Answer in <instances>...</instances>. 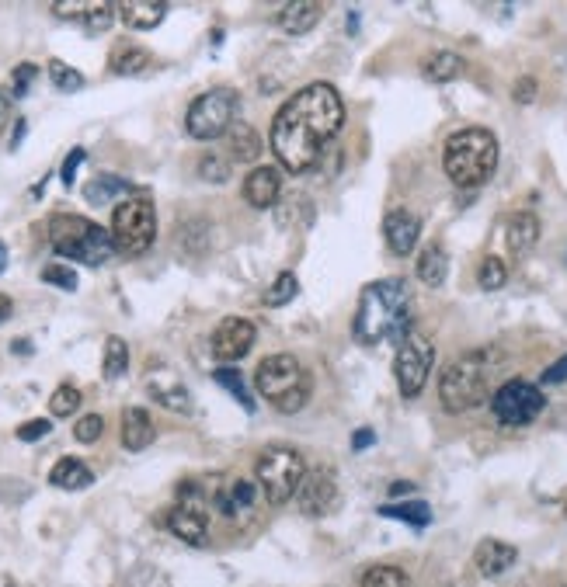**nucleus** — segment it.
I'll list each match as a JSON object with an SVG mask.
<instances>
[{"instance_id": "obj_29", "label": "nucleus", "mask_w": 567, "mask_h": 587, "mask_svg": "<svg viewBox=\"0 0 567 587\" xmlns=\"http://www.w3.org/2000/svg\"><path fill=\"white\" fill-rule=\"evenodd\" d=\"M418 278L428 285V289H439L442 282H446V275H449V254H446V247L442 244H428L425 251L418 254Z\"/></svg>"}, {"instance_id": "obj_37", "label": "nucleus", "mask_w": 567, "mask_h": 587, "mask_svg": "<svg viewBox=\"0 0 567 587\" xmlns=\"http://www.w3.org/2000/svg\"><path fill=\"white\" fill-rule=\"evenodd\" d=\"M77 407H81V390H77V386H70V383L56 386V393L49 396V414H53V417H70Z\"/></svg>"}, {"instance_id": "obj_28", "label": "nucleus", "mask_w": 567, "mask_h": 587, "mask_svg": "<svg viewBox=\"0 0 567 587\" xmlns=\"http://www.w3.org/2000/svg\"><path fill=\"white\" fill-rule=\"evenodd\" d=\"M463 70H467V60H463L460 53H453V49H439V53L425 56V63H421V73H425L432 84H446V80H456Z\"/></svg>"}, {"instance_id": "obj_42", "label": "nucleus", "mask_w": 567, "mask_h": 587, "mask_svg": "<svg viewBox=\"0 0 567 587\" xmlns=\"http://www.w3.org/2000/svg\"><path fill=\"white\" fill-rule=\"evenodd\" d=\"M101 431H105V417L101 414H87L74 424V438L81 445H94L101 438Z\"/></svg>"}, {"instance_id": "obj_46", "label": "nucleus", "mask_w": 567, "mask_h": 587, "mask_svg": "<svg viewBox=\"0 0 567 587\" xmlns=\"http://www.w3.org/2000/svg\"><path fill=\"white\" fill-rule=\"evenodd\" d=\"M561 383H567V355L557 358V362L543 372V386H561Z\"/></svg>"}, {"instance_id": "obj_38", "label": "nucleus", "mask_w": 567, "mask_h": 587, "mask_svg": "<svg viewBox=\"0 0 567 587\" xmlns=\"http://www.w3.org/2000/svg\"><path fill=\"white\" fill-rule=\"evenodd\" d=\"M199 178L209 181V185H227L230 178V160L220 157V153H206L199 160Z\"/></svg>"}, {"instance_id": "obj_17", "label": "nucleus", "mask_w": 567, "mask_h": 587, "mask_svg": "<svg viewBox=\"0 0 567 587\" xmlns=\"http://www.w3.org/2000/svg\"><path fill=\"white\" fill-rule=\"evenodd\" d=\"M383 237H387L390 254L407 258V254H414V247L421 240V219L407 209H390L383 216Z\"/></svg>"}, {"instance_id": "obj_10", "label": "nucleus", "mask_w": 567, "mask_h": 587, "mask_svg": "<svg viewBox=\"0 0 567 587\" xmlns=\"http://www.w3.org/2000/svg\"><path fill=\"white\" fill-rule=\"evenodd\" d=\"M432 365H435V344H432V337L411 327L401 337V341H397V355H394L397 390H401L404 400H414V396L425 390L428 376H432Z\"/></svg>"}, {"instance_id": "obj_39", "label": "nucleus", "mask_w": 567, "mask_h": 587, "mask_svg": "<svg viewBox=\"0 0 567 587\" xmlns=\"http://www.w3.org/2000/svg\"><path fill=\"white\" fill-rule=\"evenodd\" d=\"M94 7H98V0H94V4H91V0H56L49 11H53L56 18H63V21H81V25H84V21L91 18Z\"/></svg>"}, {"instance_id": "obj_30", "label": "nucleus", "mask_w": 567, "mask_h": 587, "mask_svg": "<svg viewBox=\"0 0 567 587\" xmlns=\"http://www.w3.org/2000/svg\"><path fill=\"white\" fill-rule=\"evenodd\" d=\"M129 369V344L122 337H108L105 341V358H101V376L105 379H122Z\"/></svg>"}, {"instance_id": "obj_19", "label": "nucleus", "mask_w": 567, "mask_h": 587, "mask_svg": "<svg viewBox=\"0 0 567 587\" xmlns=\"http://www.w3.org/2000/svg\"><path fill=\"white\" fill-rule=\"evenodd\" d=\"M244 198L254 209H272L282 198V174L279 167H254L244 178Z\"/></svg>"}, {"instance_id": "obj_13", "label": "nucleus", "mask_w": 567, "mask_h": 587, "mask_svg": "<svg viewBox=\"0 0 567 587\" xmlns=\"http://www.w3.org/2000/svg\"><path fill=\"white\" fill-rule=\"evenodd\" d=\"M338 504V480L331 469H310L296 490V508L303 518H324Z\"/></svg>"}, {"instance_id": "obj_3", "label": "nucleus", "mask_w": 567, "mask_h": 587, "mask_svg": "<svg viewBox=\"0 0 567 587\" xmlns=\"http://www.w3.org/2000/svg\"><path fill=\"white\" fill-rule=\"evenodd\" d=\"M498 365L501 358L494 355V348L467 351L456 362H449L439 379V403L446 407V414H467V410L481 407L491 396V379Z\"/></svg>"}, {"instance_id": "obj_45", "label": "nucleus", "mask_w": 567, "mask_h": 587, "mask_svg": "<svg viewBox=\"0 0 567 587\" xmlns=\"http://www.w3.org/2000/svg\"><path fill=\"white\" fill-rule=\"evenodd\" d=\"M14 94H11V87L7 84H0V132H4L7 126H11V115H14Z\"/></svg>"}, {"instance_id": "obj_1", "label": "nucleus", "mask_w": 567, "mask_h": 587, "mask_svg": "<svg viewBox=\"0 0 567 587\" xmlns=\"http://www.w3.org/2000/svg\"><path fill=\"white\" fill-rule=\"evenodd\" d=\"M345 126V101L331 84H307L272 119V153L293 174H307Z\"/></svg>"}, {"instance_id": "obj_52", "label": "nucleus", "mask_w": 567, "mask_h": 587, "mask_svg": "<svg viewBox=\"0 0 567 587\" xmlns=\"http://www.w3.org/2000/svg\"><path fill=\"white\" fill-rule=\"evenodd\" d=\"M345 32H348V35H355V32H359V14H355V11L348 14V21H345Z\"/></svg>"}, {"instance_id": "obj_8", "label": "nucleus", "mask_w": 567, "mask_h": 587, "mask_svg": "<svg viewBox=\"0 0 567 587\" xmlns=\"http://www.w3.org/2000/svg\"><path fill=\"white\" fill-rule=\"evenodd\" d=\"M157 240V212L147 195H133L115 205L112 212V244L126 258H140Z\"/></svg>"}, {"instance_id": "obj_6", "label": "nucleus", "mask_w": 567, "mask_h": 587, "mask_svg": "<svg viewBox=\"0 0 567 587\" xmlns=\"http://www.w3.org/2000/svg\"><path fill=\"white\" fill-rule=\"evenodd\" d=\"M49 244H53L56 254H63L70 261L91 264V268H101L115 254L112 233L101 230L91 219L67 216V212L49 219Z\"/></svg>"}, {"instance_id": "obj_11", "label": "nucleus", "mask_w": 567, "mask_h": 587, "mask_svg": "<svg viewBox=\"0 0 567 587\" xmlns=\"http://www.w3.org/2000/svg\"><path fill=\"white\" fill-rule=\"evenodd\" d=\"M547 407V396H543L540 386L526 383V379H508L501 383L491 396V410L505 428H526Z\"/></svg>"}, {"instance_id": "obj_53", "label": "nucleus", "mask_w": 567, "mask_h": 587, "mask_svg": "<svg viewBox=\"0 0 567 587\" xmlns=\"http://www.w3.org/2000/svg\"><path fill=\"white\" fill-rule=\"evenodd\" d=\"M11 348H14V355H28V341H14Z\"/></svg>"}, {"instance_id": "obj_15", "label": "nucleus", "mask_w": 567, "mask_h": 587, "mask_svg": "<svg viewBox=\"0 0 567 587\" xmlns=\"http://www.w3.org/2000/svg\"><path fill=\"white\" fill-rule=\"evenodd\" d=\"M254 337H258V330H254V324L247 317L220 320V327L213 330V355L227 365L241 362L247 351L254 348Z\"/></svg>"}, {"instance_id": "obj_27", "label": "nucleus", "mask_w": 567, "mask_h": 587, "mask_svg": "<svg viewBox=\"0 0 567 587\" xmlns=\"http://www.w3.org/2000/svg\"><path fill=\"white\" fill-rule=\"evenodd\" d=\"M223 139H227L230 157L241 160V164H254V160L261 157V136H258V129L247 126V122H234Z\"/></svg>"}, {"instance_id": "obj_12", "label": "nucleus", "mask_w": 567, "mask_h": 587, "mask_svg": "<svg viewBox=\"0 0 567 587\" xmlns=\"http://www.w3.org/2000/svg\"><path fill=\"white\" fill-rule=\"evenodd\" d=\"M167 528H171L185 546H206L209 542V518H206V508L199 504V497H195L192 483L181 487V501L167 511Z\"/></svg>"}, {"instance_id": "obj_47", "label": "nucleus", "mask_w": 567, "mask_h": 587, "mask_svg": "<svg viewBox=\"0 0 567 587\" xmlns=\"http://www.w3.org/2000/svg\"><path fill=\"white\" fill-rule=\"evenodd\" d=\"M515 101H519V105H529V101H533V94H536V84L529 77H522L519 84H515Z\"/></svg>"}, {"instance_id": "obj_31", "label": "nucleus", "mask_w": 567, "mask_h": 587, "mask_svg": "<svg viewBox=\"0 0 567 587\" xmlns=\"http://www.w3.org/2000/svg\"><path fill=\"white\" fill-rule=\"evenodd\" d=\"M383 518H394V522H404V525H414V528H425L432 522V508H428L425 501H407V504H387V508H380Z\"/></svg>"}, {"instance_id": "obj_25", "label": "nucleus", "mask_w": 567, "mask_h": 587, "mask_svg": "<svg viewBox=\"0 0 567 587\" xmlns=\"http://www.w3.org/2000/svg\"><path fill=\"white\" fill-rule=\"evenodd\" d=\"M49 483H53L56 490H87L94 483V473L84 459L63 456L53 469H49Z\"/></svg>"}, {"instance_id": "obj_23", "label": "nucleus", "mask_w": 567, "mask_h": 587, "mask_svg": "<svg viewBox=\"0 0 567 587\" xmlns=\"http://www.w3.org/2000/svg\"><path fill=\"white\" fill-rule=\"evenodd\" d=\"M108 66H112V73H119V77H140V73H147L150 66H154V56L143 46H136V42L122 39V42H115L112 56H108Z\"/></svg>"}, {"instance_id": "obj_2", "label": "nucleus", "mask_w": 567, "mask_h": 587, "mask_svg": "<svg viewBox=\"0 0 567 587\" xmlns=\"http://www.w3.org/2000/svg\"><path fill=\"white\" fill-rule=\"evenodd\" d=\"M411 330V289L404 278L369 282L359 296V310L352 320V337L362 348L380 341H401Z\"/></svg>"}, {"instance_id": "obj_22", "label": "nucleus", "mask_w": 567, "mask_h": 587, "mask_svg": "<svg viewBox=\"0 0 567 587\" xmlns=\"http://www.w3.org/2000/svg\"><path fill=\"white\" fill-rule=\"evenodd\" d=\"M515 560H519V549L508 546V542H501V539H484L474 553V567L481 570L484 577L508 574V570L515 567Z\"/></svg>"}, {"instance_id": "obj_43", "label": "nucleus", "mask_w": 567, "mask_h": 587, "mask_svg": "<svg viewBox=\"0 0 567 587\" xmlns=\"http://www.w3.org/2000/svg\"><path fill=\"white\" fill-rule=\"evenodd\" d=\"M53 431V421L49 417H35V421H25V424H18V442H42V438Z\"/></svg>"}, {"instance_id": "obj_50", "label": "nucleus", "mask_w": 567, "mask_h": 587, "mask_svg": "<svg viewBox=\"0 0 567 587\" xmlns=\"http://www.w3.org/2000/svg\"><path fill=\"white\" fill-rule=\"evenodd\" d=\"M25 129H28V122L18 119V126H14V136H11V150H18V146H21V139H25Z\"/></svg>"}, {"instance_id": "obj_35", "label": "nucleus", "mask_w": 567, "mask_h": 587, "mask_svg": "<svg viewBox=\"0 0 567 587\" xmlns=\"http://www.w3.org/2000/svg\"><path fill=\"white\" fill-rule=\"evenodd\" d=\"M508 282V264L501 258H494V254H487L481 261V268H477V285H481L484 292H498L505 289Z\"/></svg>"}, {"instance_id": "obj_5", "label": "nucleus", "mask_w": 567, "mask_h": 587, "mask_svg": "<svg viewBox=\"0 0 567 587\" xmlns=\"http://www.w3.org/2000/svg\"><path fill=\"white\" fill-rule=\"evenodd\" d=\"M254 390L282 414H300L314 393V379L296 355H268L254 372Z\"/></svg>"}, {"instance_id": "obj_34", "label": "nucleus", "mask_w": 567, "mask_h": 587, "mask_svg": "<svg viewBox=\"0 0 567 587\" xmlns=\"http://www.w3.org/2000/svg\"><path fill=\"white\" fill-rule=\"evenodd\" d=\"M46 73H49V80H53L56 91H63V94H74V91H81L84 87V73L74 70V66L63 63V60H49Z\"/></svg>"}, {"instance_id": "obj_9", "label": "nucleus", "mask_w": 567, "mask_h": 587, "mask_svg": "<svg viewBox=\"0 0 567 587\" xmlns=\"http://www.w3.org/2000/svg\"><path fill=\"white\" fill-rule=\"evenodd\" d=\"M237 105H241V101H237L234 87H213V91L199 94V98L188 105V115H185L188 136L202 139V143L227 136L230 126L237 122Z\"/></svg>"}, {"instance_id": "obj_16", "label": "nucleus", "mask_w": 567, "mask_h": 587, "mask_svg": "<svg viewBox=\"0 0 567 587\" xmlns=\"http://www.w3.org/2000/svg\"><path fill=\"white\" fill-rule=\"evenodd\" d=\"M258 497H261V487H254L251 480H230L223 490H216L213 504L227 522L237 525V522H247V518L254 515Z\"/></svg>"}, {"instance_id": "obj_40", "label": "nucleus", "mask_w": 567, "mask_h": 587, "mask_svg": "<svg viewBox=\"0 0 567 587\" xmlns=\"http://www.w3.org/2000/svg\"><path fill=\"white\" fill-rule=\"evenodd\" d=\"M39 278L46 285H56V289H63V292H74L77 289V271L67 268V264H46Z\"/></svg>"}, {"instance_id": "obj_54", "label": "nucleus", "mask_w": 567, "mask_h": 587, "mask_svg": "<svg viewBox=\"0 0 567 587\" xmlns=\"http://www.w3.org/2000/svg\"><path fill=\"white\" fill-rule=\"evenodd\" d=\"M4 268H7V244L0 240V271H4Z\"/></svg>"}, {"instance_id": "obj_44", "label": "nucleus", "mask_w": 567, "mask_h": 587, "mask_svg": "<svg viewBox=\"0 0 567 587\" xmlns=\"http://www.w3.org/2000/svg\"><path fill=\"white\" fill-rule=\"evenodd\" d=\"M84 157H87V153L81 150V146H77V150H70V153H67V160H63V167H60V181H63V188H74V181H77V171H81Z\"/></svg>"}, {"instance_id": "obj_4", "label": "nucleus", "mask_w": 567, "mask_h": 587, "mask_svg": "<svg viewBox=\"0 0 567 587\" xmlns=\"http://www.w3.org/2000/svg\"><path fill=\"white\" fill-rule=\"evenodd\" d=\"M442 167H446V178L456 188L487 185L494 167H498V139H494V132L484 126L453 132L442 146Z\"/></svg>"}, {"instance_id": "obj_48", "label": "nucleus", "mask_w": 567, "mask_h": 587, "mask_svg": "<svg viewBox=\"0 0 567 587\" xmlns=\"http://www.w3.org/2000/svg\"><path fill=\"white\" fill-rule=\"evenodd\" d=\"M373 442H376L373 428H359V431H355V435H352V449H355V452H366Z\"/></svg>"}, {"instance_id": "obj_49", "label": "nucleus", "mask_w": 567, "mask_h": 587, "mask_svg": "<svg viewBox=\"0 0 567 587\" xmlns=\"http://www.w3.org/2000/svg\"><path fill=\"white\" fill-rule=\"evenodd\" d=\"M11 313H14L11 296H4V292H0V324H7V320H11Z\"/></svg>"}, {"instance_id": "obj_41", "label": "nucleus", "mask_w": 567, "mask_h": 587, "mask_svg": "<svg viewBox=\"0 0 567 587\" xmlns=\"http://www.w3.org/2000/svg\"><path fill=\"white\" fill-rule=\"evenodd\" d=\"M35 77H39V66H35V63H18L11 70V84H7V87H11L14 98H25L28 87L35 84Z\"/></svg>"}, {"instance_id": "obj_51", "label": "nucleus", "mask_w": 567, "mask_h": 587, "mask_svg": "<svg viewBox=\"0 0 567 587\" xmlns=\"http://www.w3.org/2000/svg\"><path fill=\"white\" fill-rule=\"evenodd\" d=\"M414 494V483H390V497H407Z\"/></svg>"}, {"instance_id": "obj_32", "label": "nucleus", "mask_w": 567, "mask_h": 587, "mask_svg": "<svg viewBox=\"0 0 567 587\" xmlns=\"http://www.w3.org/2000/svg\"><path fill=\"white\" fill-rule=\"evenodd\" d=\"M296 296H300V278H296L293 271H282V275L275 278L272 285H268V292H265V299H261V303H265L268 310H279V306L293 303Z\"/></svg>"}, {"instance_id": "obj_33", "label": "nucleus", "mask_w": 567, "mask_h": 587, "mask_svg": "<svg viewBox=\"0 0 567 587\" xmlns=\"http://www.w3.org/2000/svg\"><path fill=\"white\" fill-rule=\"evenodd\" d=\"M213 379H216V383H220L230 396H234L237 403H241L247 414H254V396H251V390H247V383H244L241 372L230 369V365H223V369H216V372H213Z\"/></svg>"}, {"instance_id": "obj_21", "label": "nucleus", "mask_w": 567, "mask_h": 587, "mask_svg": "<svg viewBox=\"0 0 567 587\" xmlns=\"http://www.w3.org/2000/svg\"><path fill=\"white\" fill-rule=\"evenodd\" d=\"M115 14L133 32H150L167 18V4L164 0H122V4H115Z\"/></svg>"}, {"instance_id": "obj_26", "label": "nucleus", "mask_w": 567, "mask_h": 587, "mask_svg": "<svg viewBox=\"0 0 567 587\" xmlns=\"http://www.w3.org/2000/svg\"><path fill=\"white\" fill-rule=\"evenodd\" d=\"M133 195H140V192H136L126 178H115V174H98V178H91L84 185V198L91 205H112L115 198L126 202V198H133Z\"/></svg>"}, {"instance_id": "obj_18", "label": "nucleus", "mask_w": 567, "mask_h": 587, "mask_svg": "<svg viewBox=\"0 0 567 587\" xmlns=\"http://www.w3.org/2000/svg\"><path fill=\"white\" fill-rule=\"evenodd\" d=\"M536 240H540V219H536V212L529 209H515L512 216H508L505 223V244H508V254L512 258H529L536 247Z\"/></svg>"}, {"instance_id": "obj_36", "label": "nucleus", "mask_w": 567, "mask_h": 587, "mask_svg": "<svg viewBox=\"0 0 567 587\" xmlns=\"http://www.w3.org/2000/svg\"><path fill=\"white\" fill-rule=\"evenodd\" d=\"M362 587H407V574L394 563H380L362 574Z\"/></svg>"}, {"instance_id": "obj_7", "label": "nucleus", "mask_w": 567, "mask_h": 587, "mask_svg": "<svg viewBox=\"0 0 567 587\" xmlns=\"http://www.w3.org/2000/svg\"><path fill=\"white\" fill-rule=\"evenodd\" d=\"M254 476H258L261 497L268 504H286L300 490L303 476H307V462L289 445H268L254 462Z\"/></svg>"}, {"instance_id": "obj_20", "label": "nucleus", "mask_w": 567, "mask_h": 587, "mask_svg": "<svg viewBox=\"0 0 567 587\" xmlns=\"http://www.w3.org/2000/svg\"><path fill=\"white\" fill-rule=\"evenodd\" d=\"M119 438H122V449H126V452L150 449V445H154V438H157V428H154V421H150V410L147 407H126V414H122Z\"/></svg>"}, {"instance_id": "obj_24", "label": "nucleus", "mask_w": 567, "mask_h": 587, "mask_svg": "<svg viewBox=\"0 0 567 587\" xmlns=\"http://www.w3.org/2000/svg\"><path fill=\"white\" fill-rule=\"evenodd\" d=\"M321 4H310V0H296V4H286L275 18V25L286 35H307L310 28H317L321 21Z\"/></svg>"}, {"instance_id": "obj_14", "label": "nucleus", "mask_w": 567, "mask_h": 587, "mask_svg": "<svg viewBox=\"0 0 567 587\" xmlns=\"http://www.w3.org/2000/svg\"><path fill=\"white\" fill-rule=\"evenodd\" d=\"M147 393L150 400L157 403V407L171 410V414H192L195 410V400L192 393H188V386L181 383V376L174 369H167V365H157V369H147Z\"/></svg>"}, {"instance_id": "obj_55", "label": "nucleus", "mask_w": 567, "mask_h": 587, "mask_svg": "<svg viewBox=\"0 0 567 587\" xmlns=\"http://www.w3.org/2000/svg\"><path fill=\"white\" fill-rule=\"evenodd\" d=\"M564 515H567V504H564Z\"/></svg>"}]
</instances>
